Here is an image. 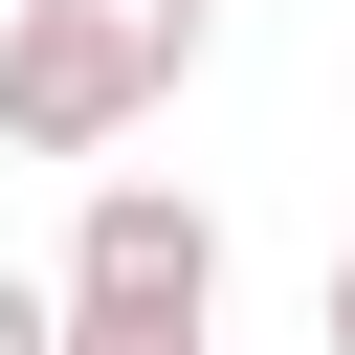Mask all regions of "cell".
I'll use <instances>...</instances> for the list:
<instances>
[{
    "instance_id": "cell-1",
    "label": "cell",
    "mask_w": 355,
    "mask_h": 355,
    "mask_svg": "<svg viewBox=\"0 0 355 355\" xmlns=\"http://www.w3.org/2000/svg\"><path fill=\"white\" fill-rule=\"evenodd\" d=\"M222 0H0V155H133L200 89Z\"/></svg>"
},
{
    "instance_id": "cell-4",
    "label": "cell",
    "mask_w": 355,
    "mask_h": 355,
    "mask_svg": "<svg viewBox=\"0 0 355 355\" xmlns=\"http://www.w3.org/2000/svg\"><path fill=\"white\" fill-rule=\"evenodd\" d=\"M67 355H200V333H67Z\"/></svg>"
},
{
    "instance_id": "cell-2",
    "label": "cell",
    "mask_w": 355,
    "mask_h": 355,
    "mask_svg": "<svg viewBox=\"0 0 355 355\" xmlns=\"http://www.w3.org/2000/svg\"><path fill=\"white\" fill-rule=\"evenodd\" d=\"M67 333H222V200H200V178H89V222H67Z\"/></svg>"
},
{
    "instance_id": "cell-3",
    "label": "cell",
    "mask_w": 355,
    "mask_h": 355,
    "mask_svg": "<svg viewBox=\"0 0 355 355\" xmlns=\"http://www.w3.org/2000/svg\"><path fill=\"white\" fill-rule=\"evenodd\" d=\"M0 355H67V288L44 266H0Z\"/></svg>"
},
{
    "instance_id": "cell-5",
    "label": "cell",
    "mask_w": 355,
    "mask_h": 355,
    "mask_svg": "<svg viewBox=\"0 0 355 355\" xmlns=\"http://www.w3.org/2000/svg\"><path fill=\"white\" fill-rule=\"evenodd\" d=\"M333 355H355V244H333Z\"/></svg>"
}]
</instances>
